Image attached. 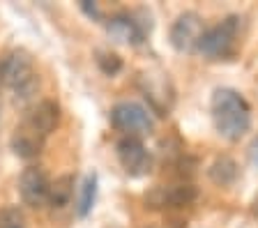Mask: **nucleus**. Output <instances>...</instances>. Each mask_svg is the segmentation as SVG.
Instances as JSON below:
<instances>
[{"label":"nucleus","mask_w":258,"mask_h":228,"mask_svg":"<svg viewBox=\"0 0 258 228\" xmlns=\"http://www.w3.org/2000/svg\"><path fill=\"white\" fill-rule=\"evenodd\" d=\"M106 33L113 42L132 44V46H139L145 39V28L134 17H129V14H115V17L108 19Z\"/></svg>","instance_id":"nucleus-9"},{"label":"nucleus","mask_w":258,"mask_h":228,"mask_svg":"<svg viewBox=\"0 0 258 228\" xmlns=\"http://www.w3.org/2000/svg\"><path fill=\"white\" fill-rule=\"evenodd\" d=\"M0 83L14 90L16 97H30L37 88V71L26 51H10L0 58Z\"/></svg>","instance_id":"nucleus-2"},{"label":"nucleus","mask_w":258,"mask_h":228,"mask_svg":"<svg viewBox=\"0 0 258 228\" xmlns=\"http://www.w3.org/2000/svg\"><path fill=\"white\" fill-rule=\"evenodd\" d=\"M97 65H99V69H102L104 74L115 76V74L120 71V67H122V60H120L115 53H108V51H99V53H97Z\"/></svg>","instance_id":"nucleus-16"},{"label":"nucleus","mask_w":258,"mask_h":228,"mask_svg":"<svg viewBox=\"0 0 258 228\" xmlns=\"http://www.w3.org/2000/svg\"><path fill=\"white\" fill-rule=\"evenodd\" d=\"M205 33L203 19L196 14V12H184L175 19V23L171 26V44L173 49L180 51V53H191V51H199L201 37Z\"/></svg>","instance_id":"nucleus-5"},{"label":"nucleus","mask_w":258,"mask_h":228,"mask_svg":"<svg viewBox=\"0 0 258 228\" xmlns=\"http://www.w3.org/2000/svg\"><path fill=\"white\" fill-rule=\"evenodd\" d=\"M81 7H83V10L88 12V14H90V17H95V19H99V10H97V5L95 3H88V0H83V3H81Z\"/></svg>","instance_id":"nucleus-18"},{"label":"nucleus","mask_w":258,"mask_h":228,"mask_svg":"<svg viewBox=\"0 0 258 228\" xmlns=\"http://www.w3.org/2000/svg\"><path fill=\"white\" fill-rule=\"evenodd\" d=\"M237 164L233 162L231 157H219V159H215V164L210 166V171H208V175H210V180L215 182V185H221V187H228V185H233L237 180Z\"/></svg>","instance_id":"nucleus-12"},{"label":"nucleus","mask_w":258,"mask_h":228,"mask_svg":"<svg viewBox=\"0 0 258 228\" xmlns=\"http://www.w3.org/2000/svg\"><path fill=\"white\" fill-rule=\"evenodd\" d=\"M48 191H51V180H48L46 171L39 166H28L19 178V194L21 201L28 207H44L48 203Z\"/></svg>","instance_id":"nucleus-6"},{"label":"nucleus","mask_w":258,"mask_h":228,"mask_svg":"<svg viewBox=\"0 0 258 228\" xmlns=\"http://www.w3.org/2000/svg\"><path fill=\"white\" fill-rule=\"evenodd\" d=\"M212 122L226 141H240L251 127V109L247 99L231 88H219L212 95Z\"/></svg>","instance_id":"nucleus-1"},{"label":"nucleus","mask_w":258,"mask_h":228,"mask_svg":"<svg viewBox=\"0 0 258 228\" xmlns=\"http://www.w3.org/2000/svg\"><path fill=\"white\" fill-rule=\"evenodd\" d=\"M240 35V19L237 17H228L221 23L208 28L201 37L199 44V53H203L210 60H221L233 55L235 51V42Z\"/></svg>","instance_id":"nucleus-3"},{"label":"nucleus","mask_w":258,"mask_h":228,"mask_svg":"<svg viewBox=\"0 0 258 228\" xmlns=\"http://www.w3.org/2000/svg\"><path fill=\"white\" fill-rule=\"evenodd\" d=\"M0 228H28V219L21 207L7 205L0 210Z\"/></svg>","instance_id":"nucleus-15"},{"label":"nucleus","mask_w":258,"mask_h":228,"mask_svg":"<svg viewBox=\"0 0 258 228\" xmlns=\"http://www.w3.org/2000/svg\"><path fill=\"white\" fill-rule=\"evenodd\" d=\"M95 196H97V178L95 175H88L81 185V194H79V203H76V212L79 217H86L88 212L95 205Z\"/></svg>","instance_id":"nucleus-14"},{"label":"nucleus","mask_w":258,"mask_h":228,"mask_svg":"<svg viewBox=\"0 0 258 228\" xmlns=\"http://www.w3.org/2000/svg\"><path fill=\"white\" fill-rule=\"evenodd\" d=\"M118 159H120V166H122L129 175H134V178L145 175L150 171V164H152L150 152L145 150L143 141L136 138V136H124V138H120Z\"/></svg>","instance_id":"nucleus-7"},{"label":"nucleus","mask_w":258,"mask_h":228,"mask_svg":"<svg viewBox=\"0 0 258 228\" xmlns=\"http://www.w3.org/2000/svg\"><path fill=\"white\" fill-rule=\"evenodd\" d=\"M249 159H251L253 166H258V136L251 141V145H249Z\"/></svg>","instance_id":"nucleus-17"},{"label":"nucleus","mask_w":258,"mask_h":228,"mask_svg":"<svg viewBox=\"0 0 258 228\" xmlns=\"http://www.w3.org/2000/svg\"><path fill=\"white\" fill-rule=\"evenodd\" d=\"M58 120H60V111L58 106H55L53 102H48V99H44V102H39L35 109L30 111V113L26 115V122L28 127H32V129L37 131V134H42L44 138H46L51 131L58 127Z\"/></svg>","instance_id":"nucleus-10"},{"label":"nucleus","mask_w":258,"mask_h":228,"mask_svg":"<svg viewBox=\"0 0 258 228\" xmlns=\"http://www.w3.org/2000/svg\"><path fill=\"white\" fill-rule=\"evenodd\" d=\"M72 196H74V178L72 175H62L55 182H51V191H48V203L53 207L70 205Z\"/></svg>","instance_id":"nucleus-13"},{"label":"nucleus","mask_w":258,"mask_h":228,"mask_svg":"<svg viewBox=\"0 0 258 228\" xmlns=\"http://www.w3.org/2000/svg\"><path fill=\"white\" fill-rule=\"evenodd\" d=\"M194 201H196V189L191 185L157 187L145 196V203L150 207H184Z\"/></svg>","instance_id":"nucleus-8"},{"label":"nucleus","mask_w":258,"mask_h":228,"mask_svg":"<svg viewBox=\"0 0 258 228\" xmlns=\"http://www.w3.org/2000/svg\"><path fill=\"white\" fill-rule=\"evenodd\" d=\"M44 147V136L21 122V127H16L14 136H12V150L21 159H35Z\"/></svg>","instance_id":"nucleus-11"},{"label":"nucleus","mask_w":258,"mask_h":228,"mask_svg":"<svg viewBox=\"0 0 258 228\" xmlns=\"http://www.w3.org/2000/svg\"><path fill=\"white\" fill-rule=\"evenodd\" d=\"M111 125L118 131H122V134L139 138V136L150 134L152 127H155V120H152L150 111L143 109L141 104L120 102L111 111Z\"/></svg>","instance_id":"nucleus-4"}]
</instances>
